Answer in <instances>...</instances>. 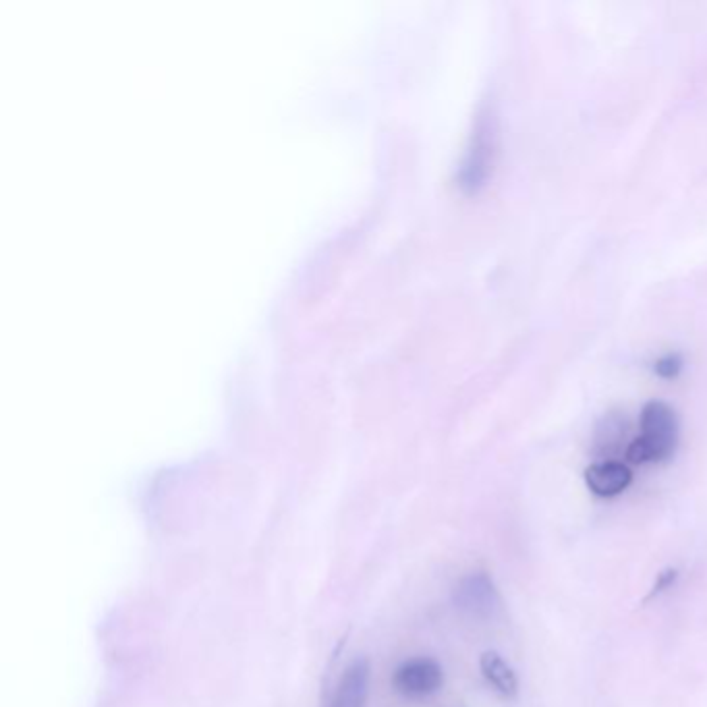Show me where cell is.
Masks as SVG:
<instances>
[{"instance_id": "7", "label": "cell", "mask_w": 707, "mask_h": 707, "mask_svg": "<svg viewBox=\"0 0 707 707\" xmlns=\"http://www.w3.org/2000/svg\"><path fill=\"white\" fill-rule=\"evenodd\" d=\"M479 668L494 691L506 699H515L519 695V678L498 652H486L479 660Z\"/></svg>"}, {"instance_id": "5", "label": "cell", "mask_w": 707, "mask_h": 707, "mask_svg": "<svg viewBox=\"0 0 707 707\" xmlns=\"http://www.w3.org/2000/svg\"><path fill=\"white\" fill-rule=\"evenodd\" d=\"M370 662L355 660L341 676L328 701V707H365L370 693Z\"/></svg>"}, {"instance_id": "2", "label": "cell", "mask_w": 707, "mask_h": 707, "mask_svg": "<svg viewBox=\"0 0 707 707\" xmlns=\"http://www.w3.org/2000/svg\"><path fill=\"white\" fill-rule=\"evenodd\" d=\"M496 148H498L496 117L488 110L477 121V127L473 133V144H471L467 160L463 164L461 185L467 191L473 193L486 185V181L492 175V168H494Z\"/></svg>"}, {"instance_id": "4", "label": "cell", "mask_w": 707, "mask_h": 707, "mask_svg": "<svg viewBox=\"0 0 707 707\" xmlns=\"http://www.w3.org/2000/svg\"><path fill=\"white\" fill-rule=\"evenodd\" d=\"M444 681L442 666L432 658H413L392 674V685L401 695L421 699L434 695Z\"/></svg>"}, {"instance_id": "10", "label": "cell", "mask_w": 707, "mask_h": 707, "mask_svg": "<svg viewBox=\"0 0 707 707\" xmlns=\"http://www.w3.org/2000/svg\"><path fill=\"white\" fill-rule=\"evenodd\" d=\"M676 581H678V571H676V569H664V571L658 575V579H656L652 591H649L647 600H654V598L662 596V593H666L668 589H672V587L676 585Z\"/></svg>"}, {"instance_id": "9", "label": "cell", "mask_w": 707, "mask_h": 707, "mask_svg": "<svg viewBox=\"0 0 707 707\" xmlns=\"http://www.w3.org/2000/svg\"><path fill=\"white\" fill-rule=\"evenodd\" d=\"M654 370H656V374L660 378L672 380V378H676L678 374H681V370H683V357L678 355V353H668V355L660 357L654 363Z\"/></svg>"}, {"instance_id": "1", "label": "cell", "mask_w": 707, "mask_h": 707, "mask_svg": "<svg viewBox=\"0 0 707 707\" xmlns=\"http://www.w3.org/2000/svg\"><path fill=\"white\" fill-rule=\"evenodd\" d=\"M678 444V419L672 407L662 401L647 403L641 411V436L627 446L631 465L664 463Z\"/></svg>"}, {"instance_id": "8", "label": "cell", "mask_w": 707, "mask_h": 707, "mask_svg": "<svg viewBox=\"0 0 707 707\" xmlns=\"http://www.w3.org/2000/svg\"><path fill=\"white\" fill-rule=\"evenodd\" d=\"M625 438V419L620 417H608L604 421V428L598 430V448L602 452H612L614 446H618Z\"/></svg>"}, {"instance_id": "6", "label": "cell", "mask_w": 707, "mask_h": 707, "mask_svg": "<svg viewBox=\"0 0 707 707\" xmlns=\"http://www.w3.org/2000/svg\"><path fill=\"white\" fill-rule=\"evenodd\" d=\"M633 482V471L620 461H602L585 469L587 488L600 498H614Z\"/></svg>"}, {"instance_id": "3", "label": "cell", "mask_w": 707, "mask_h": 707, "mask_svg": "<svg viewBox=\"0 0 707 707\" xmlns=\"http://www.w3.org/2000/svg\"><path fill=\"white\" fill-rule=\"evenodd\" d=\"M455 604L461 612L473 618H492L500 610L502 600L492 577L484 571H477L463 577L455 587Z\"/></svg>"}]
</instances>
